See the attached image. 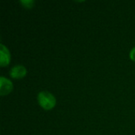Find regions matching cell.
<instances>
[{
    "label": "cell",
    "mask_w": 135,
    "mask_h": 135,
    "mask_svg": "<svg viewBox=\"0 0 135 135\" xmlns=\"http://www.w3.org/2000/svg\"><path fill=\"white\" fill-rule=\"evenodd\" d=\"M130 58L132 61L135 62V47L131 49V51L130 52Z\"/></svg>",
    "instance_id": "8992f818"
},
{
    "label": "cell",
    "mask_w": 135,
    "mask_h": 135,
    "mask_svg": "<svg viewBox=\"0 0 135 135\" xmlns=\"http://www.w3.org/2000/svg\"><path fill=\"white\" fill-rule=\"evenodd\" d=\"M0 66H6L9 63L10 61V54L6 47L3 44L0 45Z\"/></svg>",
    "instance_id": "277c9868"
},
{
    "label": "cell",
    "mask_w": 135,
    "mask_h": 135,
    "mask_svg": "<svg viewBox=\"0 0 135 135\" xmlns=\"http://www.w3.org/2000/svg\"><path fill=\"white\" fill-rule=\"evenodd\" d=\"M0 85H1V86H0V94L2 96H6V95L9 94L13 90V86L12 82L9 79L4 78L2 76L0 78Z\"/></svg>",
    "instance_id": "3957f363"
},
{
    "label": "cell",
    "mask_w": 135,
    "mask_h": 135,
    "mask_svg": "<svg viewBox=\"0 0 135 135\" xmlns=\"http://www.w3.org/2000/svg\"><path fill=\"white\" fill-rule=\"evenodd\" d=\"M21 3L23 5L25 8H32L34 4V1L32 0H25V1H21Z\"/></svg>",
    "instance_id": "5b68a950"
},
{
    "label": "cell",
    "mask_w": 135,
    "mask_h": 135,
    "mask_svg": "<svg viewBox=\"0 0 135 135\" xmlns=\"http://www.w3.org/2000/svg\"><path fill=\"white\" fill-rule=\"evenodd\" d=\"M27 74V70L24 66L16 65L11 68L9 71V75L14 79H21L24 78Z\"/></svg>",
    "instance_id": "7a4b0ae2"
},
{
    "label": "cell",
    "mask_w": 135,
    "mask_h": 135,
    "mask_svg": "<svg viewBox=\"0 0 135 135\" xmlns=\"http://www.w3.org/2000/svg\"><path fill=\"white\" fill-rule=\"evenodd\" d=\"M37 100H38L39 104L44 110H51L56 104L55 97L51 93H48V92H46V91L40 92L38 94Z\"/></svg>",
    "instance_id": "6da1fadb"
}]
</instances>
